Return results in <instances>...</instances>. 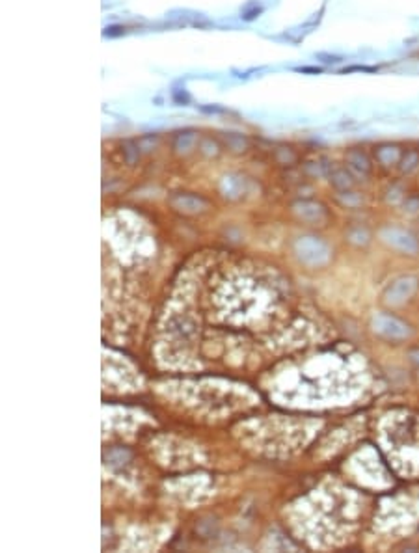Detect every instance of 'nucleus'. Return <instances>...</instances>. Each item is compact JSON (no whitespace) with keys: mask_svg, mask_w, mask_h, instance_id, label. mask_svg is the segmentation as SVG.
I'll return each mask as SVG.
<instances>
[{"mask_svg":"<svg viewBox=\"0 0 419 553\" xmlns=\"http://www.w3.org/2000/svg\"><path fill=\"white\" fill-rule=\"evenodd\" d=\"M373 332L388 341H404L412 336V328L404 320L390 313H379L373 317Z\"/></svg>","mask_w":419,"mask_h":553,"instance_id":"nucleus-1","label":"nucleus"},{"mask_svg":"<svg viewBox=\"0 0 419 553\" xmlns=\"http://www.w3.org/2000/svg\"><path fill=\"white\" fill-rule=\"evenodd\" d=\"M419 280L416 276H401L388 286L384 291V302L388 306H402L418 293Z\"/></svg>","mask_w":419,"mask_h":553,"instance_id":"nucleus-2","label":"nucleus"},{"mask_svg":"<svg viewBox=\"0 0 419 553\" xmlns=\"http://www.w3.org/2000/svg\"><path fill=\"white\" fill-rule=\"evenodd\" d=\"M382 239L393 250H399L408 256H416L419 251V242L410 231H404L401 228H386L382 229Z\"/></svg>","mask_w":419,"mask_h":553,"instance_id":"nucleus-3","label":"nucleus"},{"mask_svg":"<svg viewBox=\"0 0 419 553\" xmlns=\"http://www.w3.org/2000/svg\"><path fill=\"white\" fill-rule=\"evenodd\" d=\"M298 248H300V257H304V261L312 263V265H324L330 259V248L323 240L306 239L302 240Z\"/></svg>","mask_w":419,"mask_h":553,"instance_id":"nucleus-4","label":"nucleus"},{"mask_svg":"<svg viewBox=\"0 0 419 553\" xmlns=\"http://www.w3.org/2000/svg\"><path fill=\"white\" fill-rule=\"evenodd\" d=\"M346 168L358 177H367L373 171V160L360 148H352L345 155Z\"/></svg>","mask_w":419,"mask_h":553,"instance_id":"nucleus-5","label":"nucleus"},{"mask_svg":"<svg viewBox=\"0 0 419 553\" xmlns=\"http://www.w3.org/2000/svg\"><path fill=\"white\" fill-rule=\"evenodd\" d=\"M373 153H374V160H376L380 166L391 168V166H399L404 149L395 142H384V143H379V146L374 148Z\"/></svg>","mask_w":419,"mask_h":553,"instance_id":"nucleus-6","label":"nucleus"},{"mask_svg":"<svg viewBox=\"0 0 419 553\" xmlns=\"http://www.w3.org/2000/svg\"><path fill=\"white\" fill-rule=\"evenodd\" d=\"M330 182L334 185V189H337L340 192L343 190L354 189V173L349 168H334L330 170Z\"/></svg>","mask_w":419,"mask_h":553,"instance_id":"nucleus-7","label":"nucleus"},{"mask_svg":"<svg viewBox=\"0 0 419 553\" xmlns=\"http://www.w3.org/2000/svg\"><path fill=\"white\" fill-rule=\"evenodd\" d=\"M397 168H399L401 176H412V173H416L419 170V148L404 149L401 162H399Z\"/></svg>","mask_w":419,"mask_h":553,"instance_id":"nucleus-8","label":"nucleus"},{"mask_svg":"<svg viewBox=\"0 0 419 553\" xmlns=\"http://www.w3.org/2000/svg\"><path fill=\"white\" fill-rule=\"evenodd\" d=\"M340 201L343 203L345 207H349V209H352V207H360L363 203V198L358 192H354V190H343V192H340Z\"/></svg>","mask_w":419,"mask_h":553,"instance_id":"nucleus-9","label":"nucleus"},{"mask_svg":"<svg viewBox=\"0 0 419 553\" xmlns=\"http://www.w3.org/2000/svg\"><path fill=\"white\" fill-rule=\"evenodd\" d=\"M369 239H371V235H369V231L365 228H354L349 231V240L358 246H365L369 242Z\"/></svg>","mask_w":419,"mask_h":553,"instance_id":"nucleus-10","label":"nucleus"},{"mask_svg":"<svg viewBox=\"0 0 419 553\" xmlns=\"http://www.w3.org/2000/svg\"><path fill=\"white\" fill-rule=\"evenodd\" d=\"M402 203H404V209H408V211H418V209H419V196H406Z\"/></svg>","mask_w":419,"mask_h":553,"instance_id":"nucleus-11","label":"nucleus"},{"mask_svg":"<svg viewBox=\"0 0 419 553\" xmlns=\"http://www.w3.org/2000/svg\"><path fill=\"white\" fill-rule=\"evenodd\" d=\"M408 358L412 361V365L419 371V347H413L408 350Z\"/></svg>","mask_w":419,"mask_h":553,"instance_id":"nucleus-12","label":"nucleus"},{"mask_svg":"<svg viewBox=\"0 0 419 553\" xmlns=\"http://www.w3.org/2000/svg\"><path fill=\"white\" fill-rule=\"evenodd\" d=\"M321 58H326V60H323L324 63H340L343 58L341 56H335V54H319Z\"/></svg>","mask_w":419,"mask_h":553,"instance_id":"nucleus-13","label":"nucleus"}]
</instances>
